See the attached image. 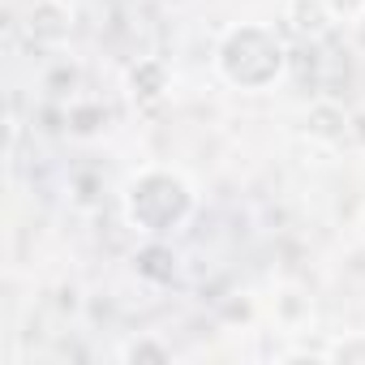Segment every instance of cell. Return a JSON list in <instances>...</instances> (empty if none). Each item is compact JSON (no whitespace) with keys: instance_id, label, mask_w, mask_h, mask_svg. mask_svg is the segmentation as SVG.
Segmentation results:
<instances>
[{"instance_id":"9c48e42d","label":"cell","mask_w":365,"mask_h":365,"mask_svg":"<svg viewBox=\"0 0 365 365\" xmlns=\"http://www.w3.org/2000/svg\"><path fill=\"white\" fill-rule=\"evenodd\" d=\"M327 361L331 365H365V331H352L344 339L327 344Z\"/></svg>"},{"instance_id":"52a82bcc","label":"cell","mask_w":365,"mask_h":365,"mask_svg":"<svg viewBox=\"0 0 365 365\" xmlns=\"http://www.w3.org/2000/svg\"><path fill=\"white\" fill-rule=\"evenodd\" d=\"M133 267L150 284H172L176 279V254H172L168 241H155V237H146V245L133 254Z\"/></svg>"},{"instance_id":"6da1fadb","label":"cell","mask_w":365,"mask_h":365,"mask_svg":"<svg viewBox=\"0 0 365 365\" xmlns=\"http://www.w3.org/2000/svg\"><path fill=\"white\" fill-rule=\"evenodd\" d=\"M194 211H198L194 180L176 168H163V163L138 168L120 190V215L138 237L168 241L194 220Z\"/></svg>"},{"instance_id":"7c38bea8","label":"cell","mask_w":365,"mask_h":365,"mask_svg":"<svg viewBox=\"0 0 365 365\" xmlns=\"http://www.w3.org/2000/svg\"><path fill=\"white\" fill-rule=\"evenodd\" d=\"M361 228H365V215H361Z\"/></svg>"},{"instance_id":"7a4b0ae2","label":"cell","mask_w":365,"mask_h":365,"mask_svg":"<svg viewBox=\"0 0 365 365\" xmlns=\"http://www.w3.org/2000/svg\"><path fill=\"white\" fill-rule=\"evenodd\" d=\"M288 43L267 22H237L215 43V69L237 91H271L288 73Z\"/></svg>"},{"instance_id":"8992f818","label":"cell","mask_w":365,"mask_h":365,"mask_svg":"<svg viewBox=\"0 0 365 365\" xmlns=\"http://www.w3.org/2000/svg\"><path fill=\"white\" fill-rule=\"evenodd\" d=\"M284 22L305 43H318V39H327L335 31V14L322 5V0H288V5H284Z\"/></svg>"},{"instance_id":"30bf717a","label":"cell","mask_w":365,"mask_h":365,"mask_svg":"<svg viewBox=\"0 0 365 365\" xmlns=\"http://www.w3.org/2000/svg\"><path fill=\"white\" fill-rule=\"evenodd\" d=\"M322 5L335 14V22H356V18H365V0H322Z\"/></svg>"},{"instance_id":"8fae6325","label":"cell","mask_w":365,"mask_h":365,"mask_svg":"<svg viewBox=\"0 0 365 365\" xmlns=\"http://www.w3.org/2000/svg\"><path fill=\"white\" fill-rule=\"evenodd\" d=\"M352 142L365 146V112H352Z\"/></svg>"},{"instance_id":"3957f363","label":"cell","mask_w":365,"mask_h":365,"mask_svg":"<svg viewBox=\"0 0 365 365\" xmlns=\"http://www.w3.org/2000/svg\"><path fill=\"white\" fill-rule=\"evenodd\" d=\"M301 129H305V138H314V142H322V146H339L344 138H352V112L344 108V103H335V99H314L309 108H305V116H301Z\"/></svg>"},{"instance_id":"5b68a950","label":"cell","mask_w":365,"mask_h":365,"mask_svg":"<svg viewBox=\"0 0 365 365\" xmlns=\"http://www.w3.org/2000/svg\"><path fill=\"white\" fill-rule=\"evenodd\" d=\"M26 35L43 48H56L73 35V9L65 0H35L26 9Z\"/></svg>"},{"instance_id":"277c9868","label":"cell","mask_w":365,"mask_h":365,"mask_svg":"<svg viewBox=\"0 0 365 365\" xmlns=\"http://www.w3.org/2000/svg\"><path fill=\"white\" fill-rule=\"evenodd\" d=\"M125 91H129V99H133L138 108H155V103L168 99L172 73H168V65H163L159 56H142V61H133V65L125 69Z\"/></svg>"},{"instance_id":"ba28073f","label":"cell","mask_w":365,"mask_h":365,"mask_svg":"<svg viewBox=\"0 0 365 365\" xmlns=\"http://www.w3.org/2000/svg\"><path fill=\"white\" fill-rule=\"evenodd\" d=\"M120 361H125V365H142V361L163 365V361H172V348L159 344L155 335H138V339H129V344L120 348Z\"/></svg>"}]
</instances>
